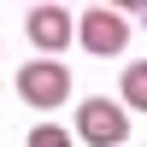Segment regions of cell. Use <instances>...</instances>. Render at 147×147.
Here are the masks:
<instances>
[{"label": "cell", "mask_w": 147, "mask_h": 147, "mask_svg": "<svg viewBox=\"0 0 147 147\" xmlns=\"http://www.w3.org/2000/svg\"><path fill=\"white\" fill-rule=\"evenodd\" d=\"M77 41L94 59H118L129 47V12H118V6H82L77 12Z\"/></svg>", "instance_id": "cell-2"}, {"label": "cell", "mask_w": 147, "mask_h": 147, "mask_svg": "<svg viewBox=\"0 0 147 147\" xmlns=\"http://www.w3.org/2000/svg\"><path fill=\"white\" fill-rule=\"evenodd\" d=\"M24 35L35 41V53H41V59H59L71 41H77V12H65V6H30Z\"/></svg>", "instance_id": "cell-4"}, {"label": "cell", "mask_w": 147, "mask_h": 147, "mask_svg": "<svg viewBox=\"0 0 147 147\" xmlns=\"http://www.w3.org/2000/svg\"><path fill=\"white\" fill-rule=\"evenodd\" d=\"M24 147H71V129H59V124H35Z\"/></svg>", "instance_id": "cell-6"}, {"label": "cell", "mask_w": 147, "mask_h": 147, "mask_svg": "<svg viewBox=\"0 0 147 147\" xmlns=\"http://www.w3.org/2000/svg\"><path fill=\"white\" fill-rule=\"evenodd\" d=\"M118 106H124V112H147V59H136V65L124 71V94H118Z\"/></svg>", "instance_id": "cell-5"}, {"label": "cell", "mask_w": 147, "mask_h": 147, "mask_svg": "<svg viewBox=\"0 0 147 147\" xmlns=\"http://www.w3.org/2000/svg\"><path fill=\"white\" fill-rule=\"evenodd\" d=\"M77 136L88 147H124L129 141V112L118 100H106V94H88L77 106Z\"/></svg>", "instance_id": "cell-3"}, {"label": "cell", "mask_w": 147, "mask_h": 147, "mask_svg": "<svg viewBox=\"0 0 147 147\" xmlns=\"http://www.w3.org/2000/svg\"><path fill=\"white\" fill-rule=\"evenodd\" d=\"M71 71H65V59H30V65L18 71V100L24 106H35V112H59V106L71 100Z\"/></svg>", "instance_id": "cell-1"}]
</instances>
